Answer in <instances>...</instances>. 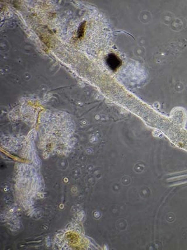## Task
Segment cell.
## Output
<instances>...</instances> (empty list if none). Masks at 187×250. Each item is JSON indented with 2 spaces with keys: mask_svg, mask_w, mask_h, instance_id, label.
Returning a JSON list of instances; mask_svg holds the SVG:
<instances>
[{
  "mask_svg": "<svg viewBox=\"0 0 187 250\" xmlns=\"http://www.w3.org/2000/svg\"><path fill=\"white\" fill-rule=\"evenodd\" d=\"M107 62L109 66L112 70L117 69L121 65L120 59L114 54H110L108 55Z\"/></svg>",
  "mask_w": 187,
  "mask_h": 250,
  "instance_id": "1",
  "label": "cell"
},
{
  "mask_svg": "<svg viewBox=\"0 0 187 250\" xmlns=\"http://www.w3.org/2000/svg\"><path fill=\"white\" fill-rule=\"evenodd\" d=\"M84 28H85V23H82L81 24V25L79 26V31H78V32H77L78 37L79 38L83 36L84 32Z\"/></svg>",
  "mask_w": 187,
  "mask_h": 250,
  "instance_id": "2",
  "label": "cell"
}]
</instances>
